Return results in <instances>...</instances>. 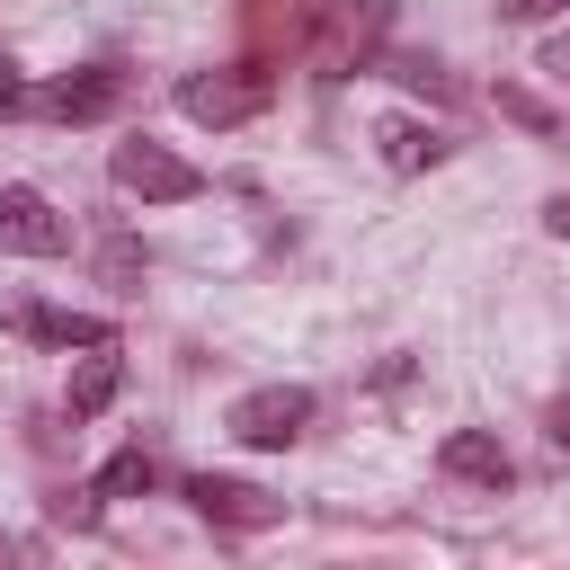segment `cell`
Wrapping results in <instances>:
<instances>
[{"mask_svg": "<svg viewBox=\"0 0 570 570\" xmlns=\"http://www.w3.org/2000/svg\"><path fill=\"white\" fill-rule=\"evenodd\" d=\"M552 9H561V0H499V18H508V27H534V18H552Z\"/></svg>", "mask_w": 570, "mask_h": 570, "instance_id": "15", "label": "cell"}, {"mask_svg": "<svg viewBox=\"0 0 570 570\" xmlns=\"http://www.w3.org/2000/svg\"><path fill=\"white\" fill-rule=\"evenodd\" d=\"M134 490H151V454H142V445H125V454L98 472V499H134Z\"/></svg>", "mask_w": 570, "mask_h": 570, "instance_id": "13", "label": "cell"}, {"mask_svg": "<svg viewBox=\"0 0 570 570\" xmlns=\"http://www.w3.org/2000/svg\"><path fill=\"white\" fill-rule=\"evenodd\" d=\"M303 428H312V383H258V392L232 401V436L258 445V454L267 445H294Z\"/></svg>", "mask_w": 570, "mask_h": 570, "instance_id": "3", "label": "cell"}, {"mask_svg": "<svg viewBox=\"0 0 570 570\" xmlns=\"http://www.w3.org/2000/svg\"><path fill=\"white\" fill-rule=\"evenodd\" d=\"M436 472H445V481H472V490H508V481H517V463H508V445H499L490 428H454V436L436 445Z\"/></svg>", "mask_w": 570, "mask_h": 570, "instance_id": "7", "label": "cell"}, {"mask_svg": "<svg viewBox=\"0 0 570 570\" xmlns=\"http://www.w3.org/2000/svg\"><path fill=\"white\" fill-rule=\"evenodd\" d=\"M0 249H18V258H62L71 249V223L53 214L45 187H0Z\"/></svg>", "mask_w": 570, "mask_h": 570, "instance_id": "5", "label": "cell"}, {"mask_svg": "<svg viewBox=\"0 0 570 570\" xmlns=\"http://www.w3.org/2000/svg\"><path fill=\"white\" fill-rule=\"evenodd\" d=\"M490 107H499L508 125H525L534 142H561V134H570V125H561V107H543V98H534L525 80H499V89H490Z\"/></svg>", "mask_w": 570, "mask_h": 570, "instance_id": "11", "label": "cell"}, {"mask_svg": "<svg viewBox=\"0 0 570 570\" xmlns=\"http://www.w3.org/2000/svg\"><path fill=\"white\" fill-rule=\"evenodd\" d=\"M107 178H116L125 196H142V205H187V196H205V169L178 160V151L151 142V134H125V142L107 151Z\"/></svg>", "mask_w": 570, "mask_h": 570, "instance_id": "1", "label": "cell"}, {"mask_svg": "<svg viewBox=\"0 0 570 570\" xmlns=\"http://www.w3.org/2000/svg\"><path fill=\"white\" fill-rule=\"evenodd\" d=\"M543 71H570V45H543Z\"/></svg>", "mask_w": 570, "mask_h": 570, "instance_id": "18", "label": "cell"}, {"mask_svg": "<svg viewBox=\"0 0 570 570\" xmlns=\"http://www.w3.org/2000/svg\"><path fill=\"white\" fill-rule=\"evenodd\" d=\"M543 232H552V240H570V196H552V205H543Z\"/></svg>", "mask_w": 570, "mask_h": 570, "instance_id": "16", "label": "cell"}, {"mask_svg": "<svg viewBox=\"0 0 570 570\" xmlns=\"http://www.w3.org/2000/svg\"><path fill=\"white\" fill-rule=\"evenodd\" d=\"M9 321H18V338H36V347H107V321H98V312H62V303H18Z\"/></svg>", "mask_w": 570, "mask_h": 570, "instance_id": "8", "label": "cell"}, {"mask_svg": "<svg viewBox=\"0 0 570 570\" xmlns=\"http://www.w3.org/2000/svg\"><path fill=\"white\" fill-rule=\"evenodd\" d=\"M374 142H383V169H392V178H410V169H436V160H445V134H436V125H419V116H383V125H374Z\"/></svg>", "mask_w": 570, "mask_h": 570, "instance_id": "9", "label": "cell"}, {"mask_svg": "<svg viewBox=\"0 0 570 570\" xmlns=\"http://www.w3.org/2000/svg\"><path fill=\"white\" fill-rule=\"evenodd\" d=\"M187 508H196L205 525H240V534H258V525L285 517V499H267L258 481H232V472H196V481H187Z\"/></svg>", "mask_w": 570, "mask_h": 570, "instance_id": "6", "label": "cell"}, {"mask_svg": "<svg viewBox=\"0 0 570 570\" xmlns=\"http://www.w3.org/2000/svg\"><path fill=\"white\" fill-rule=\"evenodd\" d=\"M383 71H392V80H401V89H419V98H436V107H445V98H454V80H445V71H436V62H428V53H383Z\"/></svg>", "mask_w": 570, "mask_h": 570, "instance_id": "12", "label": "cell"}, {"mask_svg": "<svg viewBox=\"0 0 570 570\" xmlns=\"http://www.w3.org/2000/svg\"><path fill=\"white\" fill-rule=\"evenodd\" d=\"M552 445H561V454H570V392H561V401H552Z\"/></svg>", "mask_w": 570, "mask_h": 570, "instance_id": "17", "label": "cell"}, {"mask_svg": "<svg viewBox=\"0 0 570 570\" xmlns=\"http://www.w3.org/2000/svg\"><path fill=\"white\" fill-rule=\"evenodd\" d=\"M267 98H276V80H267L258 62L187 71V80H178V116H187V125H249V116H267Z\"/></svg>", "mask_w": 570, "mask_h": 570, "instance_id": "2", "label": "cell"}, {"mask_svg": "<svg viewBox=\"0 0 570 570\" xmlns=\"http://www.w3.org/2000/svg\"><path fill=\"white\" fill-rule=\"evenodd\" d=\"M27 107H36V89H27V80H18V62L0 53V116H27Z\"/></svg>", "mask_w": 570, "mask_h": 570, "instance_id": "14", "label": "cell"}, {"mask_svg": "<svg viewBox=\"0 0 570 570\" xmlns=\"http://www.w3.org/2000/svg\"><path fill=\"white\" fill-rule=\"evenodd\" d=\"M116 107H125V71L116 62H80V71H62V80L36 89V116H53V125H98Z\"/></svg>", "mask_w": 570, "mask_h": 570, "instance_id": "4", "label": "cell"}, {"mask_svg": "<svg viewBox=\"0 0 570 570\" xmlns=\"http://www.w3.org/2000/svg\"><path fill=\"white\" fill-rule=\"evenodd\" d=\"M116 392H125V356H116V338H107V347H80V374H71L62 410H71V419H98Z\"/></svg>", "mask_w": 570, "mask_h": 570, "instance_id": "10", "label": "cell"}]
</instances>
